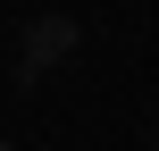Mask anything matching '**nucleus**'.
Instances as JSON below:
<instances>
[{"label": "nucleus", "mask_w": 159, "mask_h": 151, "mask_svg": "<svg viewBox=\"0 0 159 151\" xmlns=\"http://www.w3.org/2000/svg\"><path fill=\"white\" fill-rule=\"evenodd\" d=\"M67 42H75V34H67V25H59V17H50V25H34V34H25V59H34V67H42V59H59V50H67Z\"/></svg>", "instance_id": "nucleus-1"}, {"label": "nucleus", "mask_w": 159, "mask_h": 151, "mask_svg": "<svg viewBox=\"0 0 159 151\" xmlns=\"http://www.w3.org/2000/svg\"><path fill=\"white\" fill-rule=\"evenodd\" d=\"M0 151H8V143H0Z\"/></svg>", "instance_id": "nucleus-2"}]
</instances>
